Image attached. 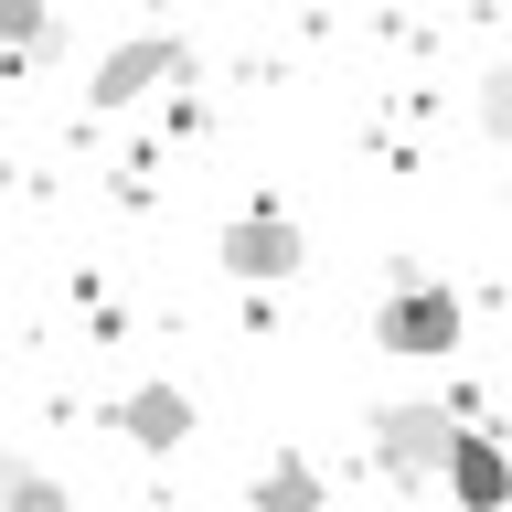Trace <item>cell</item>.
I'll return each instance as SVG.
<instances>
[{"mask_svg": "<svg viewBox=\"0 0 512 512\" xmlns=\"http://www.w3.org/2000/svg\"><path fill=\"white\" fill-rule=\"evenodd\" d=\"M480 128L512 150V64H491V75H480Z\"/></svg>", "mask_w": 512, "mask_h": 512, "instance_id": "9", "label": "cell"}, {"mask_svg": "<svg viewBox=\"0 0 512 512\" xmlns=\"http://www.w3.org/2000/svg\"><path fill=\"white\" fill-rule=\"evenodd\" d=\"M224 278H246V288H278V278H299V256H310V246H299V224H288L278 214V203H246V214H235V224H224Z\"/></svg>", "mask_w": 512, "mask_h": 512, "instance_id": "4", "label": "cell"}, {"mask_svg": "<svg viewBox=\"0 0 512 512\" xmlns=\"http://www.w3.org/2000/svg\"><path fill=\"white\" fill-rule=\"evenodd\" d=\"M107 427H118L128 448H150V459H160V448L192 438V395H182V384H128L118 406H107Z\"/></svg>", "mask_w": 512, "mask_h": 512, "instance_id": "6", "label": "cell"}, {"mask_svg": "<svg viewBox=\"0 0 512 512\" xmlns=\"http://www.w3.org/2000/svg\"><path fill=\"white\" fill-rule=\"evenodd\" d=\"M448 502L459 512H502L512 502V448L491 438V427H459V448H448Z\"/></svg>", "mask_w": 512, "mask_h": 512, "instance_id": "5", "label": "cell"}, {"mask_svg": "<svg viewBox=\"0 0 512 512\" xmlns=\"http://www.w3.org/2000/svg\"><path fill=\"white\" fill-rule=\"evenodd\" d=\"M459 331H470L459 288L427 278V267H395V288H384V310H374V342L406 352V363H448V352H459Z\"/></svg>", "mask_w": 512, "mask_h": 512, "instance_id": "1", "label": "cell"}, {"mask_svg": "<svg viewBox=\"0 0 512 512\" xmlns=\"http://www.w3.org/2000/svg\"><path fill=\"white\" fill-rule=\"evenodd\" d=\"M246 502H256V512H320L331 491H320V470H310V459H267Z\"/></svg>", "mask_w": 512, "mask_h": 512, "instance_id": "7", "label": "cell"}, {"mask_svg": "<svg viewBox=\"0 0 512 512\" xmlns=\"http://www.w3.org/2000/svg\"><path fill=\"white\" fill-rule=\"evenodd\" d=\"M0 512H75V502H64V480H54V470L11 459V480H0Z\"/></svg>", "mask_w": 512, "mask_h": 512, "instance_id": "8", "label": "cell"}, {"mask_svg": "<svg viewBox=\"0 0 512 512\" xmlns=\"http://www.w3.org/2000/svg\"><path fill=\"white\" fill-rule=\"evenodd\" d=\"M192 75V43L182 32H128V43H107L86 75V107H139L150 86H182Z\"/></svg>", "mask_w": 512, "mask_h": 512, "instance_id": "3", "label": "cell"}, {"mask_svg": "<svg viewBox=\"0 0 512 512\" xmlns=\"http://www.w3.org/2000/svg\"><path fill=\"white\" fill-rule=\"evenodd\" d=\"M448 448H459L448 406H374V470L395 491H448Z\"/></svg>", "mask_w": 512, "mask_h": 512, "instance_id": "2", "label": "cell"}]
</instances>
